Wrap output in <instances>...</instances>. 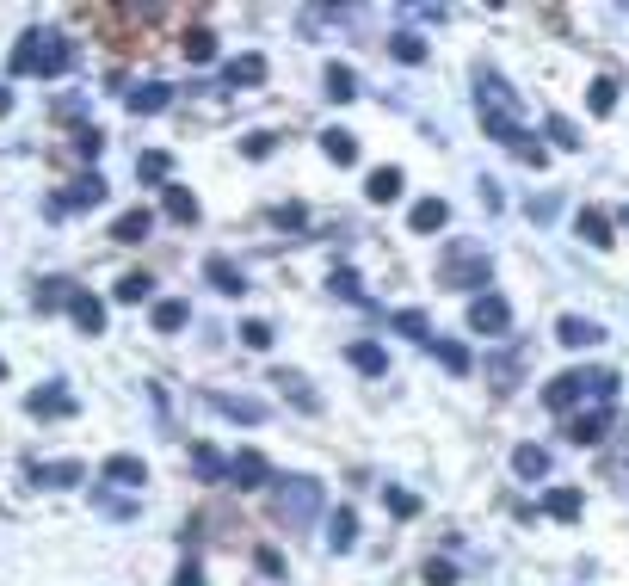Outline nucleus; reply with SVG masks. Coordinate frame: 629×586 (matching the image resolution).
I'll return each mask as SVG.
<instances>
[{
  "instance_id": "nucleus-39",
  "label": "nucleus",
  "mask_w": 629,
  "mask_h": 586,
  "mask_svg": "<svg viewBox=\"0 0 629 586\" xmlns=\"http://www.w3.org/2000/svg\"><path fill=\"white\" fill-rule=\"evenodd\" d=\"M99 149H105V136H99L93 124H87V130H74V155H81V161H93Z\"/></svg>"
},
{
  "instance_id": "nucleus-47",
  "label": "nucleus",
  "mask_w": 629,
  "mask_h": 586,
  "mask_svg": "<svg viewBox=\"0 0 629 586\" xmlns=\"http://www.w3.org/2000/svg\"><path fill=\"white\" fill-rule=\"evenodd\" d=\"M389 506H395V512H401V519H414V512H420V500H414V494H401V488H395V494H389Z\"/></svg>"
},
{
  "instance_id": "nucleus-6",
  "label": "nucleus",
  "mask_w": 629,
  "mask_h": 586,
  "mask_svg": "<svg viewBox=\"0 0 629 586\" xmlns=\"http://www.w3.org/2000/svg\"><path fill=\"white\" fill-rule=\"evenodd\" d=\"M469 327H475V334H506V327H512V309H506V297H494V290H481V297L469 303Z\"/></svg>"
},
{
  "instance_id": "nucleus-28",
  "label": "nucleus",
  "mask_w": 629,
  "mask_h": 586,
  "mask_svg": "<svg viewBox=\"0 0 629 586\" xmlns=\"http://www.w3.org/2000/svg\"><path fill=\"white\" fill-rule=\"evenodd\" d=\"M272 383H284V395H290V401H296V408H309V414H315V408H321V395H315V389H309V377H296V371H278V377H272Z\"/></svg>"
},
{
  "instance_id": "nucleus-33",
  "label": "nucleus",
  "mask_w": 629,
  "mask_h": 586,
  "mask_svg": "<svg viewBox=\"0 0 629 586\" xmlns=\"http://www.w3.org/2000/svg\"><path fill=\"white\" fill-rule=\"evenodd\" d=\"M192 463H198V475H204V482H229V463H222L210 445H192Z\"/></svg>"
},
{
  "instance_id": "nucleus-45",
  "label": "nucleus",
  "mask_w": 629,
  "mask_h": 586,
  "mask_svg": "<svg viewBox=\"0 0 629 586\" xmlns=\"http://www.w3.org/2000/svg\"><path fill=\"white\" fill-rule=\"evenodd\" d=\"M136 167H142V179H167V155H142Z\"/></svg>"
},
{
  "instance_id": "nucleus-22",
  "label": "nucleus",
  "mask_w": 629,
  "mask_h": 586,
  "mask_svg": "<svg viewBox=\"0 0 629 586\" xmlns=\"http://www.w3.org/2000/svg\"><path fill=\"white\" fill-rule=\"evenodd\" d=\"M543 512H549V519H580L586 500H580V488H549L543 494Z\"/></svg>"
},
{
  "instance_id": "nucleus-35",
  "label": "nucleus",
  "mask_w": 629,
  "mask_h": 586,
  "mask_svg": "<svg viewBox=\"0 0 629 586\" xmlns=\"http://www.w3.org/2000/svg\"><path fill=\"white\" fill-rule=\"evenodd\" d=\"M346 358L358 364V371H364V377H383V371H389V358H383V346H352Z\"/></svg>"
},
{
  "instance_id": "nucleus-14",
  "label": "nucleus",
  "mask_w": 629,
  "mask_h": 586,
  "mask_svg": "<svg viewBox=\"0 0 629 586\" xmlns=\"http://www.w3.org/2000/svg\"><path fill=\"white\" fill-rule=\"evenodd\" d=\"M364 198L370 204H395L401 198V167H377V173L364 179Z\"/></svg>"
},
{
  "instance_id": "nucleus-38",
  "label": "nucleus",
  "mask_w": 629,
  "mask_h": 586,
  "mask_svg": "<svg viewBox=\"0 0 629 586\" xmlns=\"http://www.w3.org/2000/svg\"><path fill=\"white\" fill-rule=\"evenodd\" d=\"M327 284H333V290H340V297H346V303H364V284H358V272H352V266H340V272H333Z\"/></svg>"
},
{
  "instance_id": "nucleus-31",
  "label": "nucleus",
  "mask_w": 629,
  "mask_h": 586,
  "mask_svg": "<svg viewBox=\"0 0 629 586\" xmlns=\"http://www.w3.org/2000/svg\"><path fill=\"white\" fill-rule=\"evenodd\" d=\"M352 93H358V75H352L346 62H333V68H327V99H340V105H346Z\"/></svg>"
},
{
  "instance_id": "nucleus-7",
  "label": "nucleus",
  "mask_w": 629,
  "mask_h": 586,
  "mask_svg": "<svg viewBox=\"0 0 629 586\" xmlns=\"http://www.w3.org/2000/svg\"><path fill=\"white\" fill-rule=\"evenodd\" d=\"M204 278H210V290H222V297H241V290H247V272L229 260V253H210V260H204Z\"/></svg>"
},
{
  "instance_id": "nucleus-13",
  "label": "nucleus",
  "mask_w": 629,
  "mask_h": 586,
  "mask_svg": "<svg viewBox=\"0 0 629 586\" xmlns=\"http://www.w3.org/2000/svg\"><path fill=\"white\" fill-rule=\"evenodd\" d=\"M605 426H611V414H605V408L574 414V420H568V445H599V438H605Z\"/></svg>"
},
{
  "instance_id": "nucleus-48",
  "label": "nucleus",
  "mask_w": 629,
  "mask_h": 586,
  "mask_svg": "<svg viewBox=\"0 0 629 586\" xmlns=\"http://www.w3.org/2000/svg\"><path fill=\"white\" fill-rule=\"evenodd\" d=\"M173 586H204V574H198V562H185V568H179V580H173Z\"/></svg>"
},
{
  "instance_id": "nucleus-29",
  "label": "nucleus",
  "mask_w": 629,
  "mask_h": 586,
  "mask_svg": "<svg viewBox=\"0 0 629 586\" xmlns=\"http://www.w3.org/2000/svg\"><path fill=\"white\" fill-rule=\"evenodd\" d=\"M192 321V309H185L179 297H167V303H155V334H179V327Z\"/></svg>"
},
{
  "instance_id": "nucleus-5",
  "label": "nucleus",
  "mask_w": 629,
  "mask_h": 586,
  "mask_svg": "<svg viewBox=\"0 0 629 586\" xmlns=\"http://www.w3.org/2000/svg\"><path fill=\"white\" fill-rule=\"evenodd\" d=\"M475 112H481V118H512V112H518V93H512L500 75H481V81H475Z\"/></svg>"
},
{
  "instance_id": "nucleus-1",
  "label": "nucleus",
  "mask_w": 629,
  "mask_h": 586,
  "mask_svg": "<svg viewBox=\"0 0 629 586\" xmlns=\"http://www.w3.org/2000/svg\"><path fill=\"white\" fill-rule=\"evenodd\" d=\"M68 62H74V50H68V38H62V31H25V38H19V50H13V75L56 81Z\"/></svg>"
},
{
  "instance_id": "nucleus-18",
  "label": "nucleus",
  "mask_w": 629,
  "mask_h": 586,
  "mask_svg": "<svg viewBox=\"0 0 629 586\" xmlns=\"http://www.w3.org/2000/svg\"><path fill=\"white\" fill-rule=\"evenodd\" d=\"M210 408L216 414H229V420H266V401H247V395H210Z\"/></svg>"
},
{
  "instance_id": "nucleus-25",
  "label": "nucleus",
  "mask_w": 629,
  "mask_h": 586,
  "mask_svg": "<svg viewBox=\"0 0 629 586\" xmlns=\"http://www.w3.org/2000/svg\"><path fill=\"white\" fill-rule=\"evenodd\" d=\"M574 229H580L586 247H611V216H605V210H580V223H574Z\"/></svg>"
},
{
  "instance_id": "nucleus-4",
  "label": "nucleus",
  "mask_w": 629,
  "mask_h": 586,
  "mask_svg": "<svg viewBox=\"0 0 629 586\" xmlns=\"http://www.w3.org/2000/svg\"><path fill=\"white\" fill-rule=\"evenodd\" d=\"M444 284H451V290L488 284V253H481V247H451V260H444Z\"/></svg>"
},
{
  "instance_id": "nucleus-36",
  "label": "nucleus",
  "mask_w": 629,
  "mask_h": 586,
  "mask_svg": "<svg viewBox=\"0 0 629 586\" xmlns=\"http://www.w3.org/2000/svg\"><path fill=\"white\" fill-rule=\"evenodd\" d=\"M185 56H192V62H210V56H216V31H204V25L185 31Z\"/></svg>"
},
{
  "instance_id": "nucleus-15",
  "label": "nucleus",
  "mask_w": 629,
  "mask_h": 586,
  "mask_svg": "<svg viewBox=\"0 0 629 586\" xmlns=\"http://www.w3.org/2000/svg\"><path fill=\"white\" fill-rule=\"evenodd\" d=\"M148 229H155V216H148V210H124L118 223H111V241L136 247V241H148Z\"/></svg>"
},
{
  "instance_id": "nucleus-9",
  "label": "nucleus",
  "mask_w": 629,
  "mask_h": 586,
  "mask_svg": "<svg viewBox=\"0 0 629 586\" xmlns=\"http://www.w3.org/2000/svg\"><path fill=\"white\" fill-rule=\"evenodd\" d=\"M555 340L580 352V346H599V340H605V327H599V321H580V315H562V321H555Z\"/></svg>"
},
{
  "instance_id": "nucleus-49",
  "label": "nucleus",
  "mask_w": 629,
  "mask_h": 586,
  "mask_svg": "<svg viewBox=\"0 0 629 586\" xmlns=\"http://www.w3.org/2000/svg\"><path fill=\"white\" fill-rule=\"evenodd\" d=\"M7 112H13V93H7V87H0V118H7Z\"/></svg>"
},
{
  "instance_id": "nucleus-10",
  "label": "nucleus",
  "mask_w": 629,
  "mask_h": 586,
  "mask_svg": "<svg viewBox=\"0 0 629 586\" xmlns=\"http://www.w3.org/2000/svg\"><path fill=\"white\" fill-rule=\"evenodd\" d=\"M444 223H451V204H444V198H420L414 210H407V229H414V235H432Z\"/></svg>"
},
{
  "instance_id": "nucleus-40",
  "label": "nucleus",
  "mask_w": 629,
  "mask_h": 586,
  "mask_svg": "<svg viewBox=\"0 0 629 586\" xmlns=\"http://www.w3.org/2000/svg\"><path fill=\"white\" fill-rule=\"evenodd\" d=\"M395 327H401V334H414L420 346L432 340V334H426V315H420V309H401V315H395Z\"/></svg>"
},
{
  "instance_id": "nucleus-42",
  "label": "nucleus",
  "mask_w": 629,
  "mask_h": 586,
  "mask_svg": "<svg viewBox=\"0 0 629 586\" xmlns=\"http://www.w3.org/2000/svg\"><path fill=\"white\" fill-rule=\"evenodd\" d=\"M543 130L555 136V149H580V136H574V124H568V118H549Z\"/></svg>"
},
{
  "instance_id": "nucleus-43",
  "label": "nucleus",
  "mask_w": 629,
  "mask_h": 586,
  "mask_svg": "<svg viewBox=\"0 0 629 586\" xmlns=\"http://www.w3.org/2000/svg\"><path fill=\"white\" fill-rule=\"evenodd\" d=\"M56 303H68V290H62V278H44L37 284V309H56Z\"/></svg>"
},
{
  "instance_id": "nucleus-32",
  "label": "nucleus",
  "mask_w": 629,
  "mask_h": 586,
  "mask_svg": "<svg viewBox=\"0 0 629 586\" xmlns=\"http://www.w3.org/2000/svg\"><path fill=\"white\" fill-rule=\"evenodd\" d=\"M167 216H173V223H198V198L185 186H167Z\"/></svg>"
},
{
  "instance_id": "nucleus-37",
  "label": "nucleus",
  "mask_w": 629,
  "mask_h": 586,
  "mask_svg": "<svg viewBox=\"0 0 629 586\" xmlns=\"http://www.w3.org/2000/svg\"><path fill=\"white\" fill-rule=\"evenodd\" d=\"M25 408H31V414H68V408H74V401H68L62 389H44V395H31V401H25Z\"/></svg>"
},
{
  "instance_id": "nucleus-23",
  "label": "nucleus",
  "mask_w": 629,
  "mask_h": 586,
  "mask_svg": "<svg viewBox=\"0 0 629 586\" xmlns=\"http://www.w3.org/2000/svg\"><path fill=\"white\" fill-rule=\"evenodd\" d=\"M31 482H44V488H74V482H87V469H81V463H44V469H31Z\"/></svg>"
},
{
  "instance_id": "nucleus-11",
  "label": "nucleus",
  "mask_w": 629,
  "mask_h": 586,
  "mask_svg": "<svg viewBox=\"0 0 629 586\" xmlns=\"http://www.w3.org/2000/svg\"><path fill=\"white\" fill-rule=\"evenodd\" d=\"M167 105H173V87H161V81H142V87H130V112H142V118L167 112Z\"/></svg>"
},
{
  "instance_id": "nucleus-46",
  "label": "nucleus",
  "mask_w": 629,
  "mask_h": 586,
  "mask_svg": "<svg viewBox=\"0 0 629 586\" xmlns=\"http://www.w3.org/2000/svg\"><path fill=\"white\" fill-rule=\"evenodd\" d=\"M259 574H272V580L284 574V556H278V549H259Z\"/></svg>"
},
{
  "instance_id": "nucleus-3",
  "label": "nucleus",
  "mask_w": 629,
  "mask_h": 586,
  "mask_svg": "<svg viewBox=\"0 0 629 586\" xmlns=\"http://www.w3.org/2000/svg\"><path fill=\"white\" fill-rule=\"evenodd\" d=\"M321 512V482H309V475H290V482L272 488V519L278 525H309Z\"/></svg>"
},
{
  "instance_id": "nucleus-12",
  "label": "nucleus",
  "mask_w": 629,
  "mask_h": 586,
  "mask_svg": "<svg viewBox=\"0 0 629 586\" xmlns=\"http://www.w3.org/2000/svg\"><path fill=\"white\" fill-rule=\"evenodd\" d=\"M68 315L87 327V334H105V303L87 297V290H68Z\"/></svg>"
},
{
  "instance_id": "nucleus-34",
  "label": "nucleus",
  "mask_w": 629,
  "mask_h": 586,
  "mask_svg": "<svg viewBox=\"0 0 629 586\" xmlns=\"http://www.w3.org/2000/svg\"><path fill=\"white\" fill-rule=\"evenodd\" d=\"M586 105H592V118H611V112H617V81H592Z\"/></svg>"
},
{
  "instance_id": "nucleus-20",
  "label": "nucleus",
  "mask_w": 629,
  "mask_h": 586,
  "mask_svg": "<svg viewBox=\"0 0 629 586\" xmlns=\"http://www.w3.org/2000/svg\"><path fill=\"white\" fill-rule=\"evenodd\" d=\"M155 297V278L148 272H124L118 284H111V303H148Z\"/></svg>"
},
{
  "instance_id": "nucleus-26",
  "label": "nucleus",
  "mask_w": 629,
  "mask_h": 586,
  "mask_svg": "<svg viewBox=\"0 0 629 586\" xmlns=\"http://www.w3.org/2000/svg\"><path fill=\"white\" fill-rule=\"evenodd\" d=\"M105 482L136 488V482H148V469H142V457H105Z\"/></svg>"
},
{
  "instance_id": "nucleus-30",
  "label": "nucleus",
  "mask_w": 629,
  "mask_h": 586,
  "mask_svg": "<svg viewBox=\"0 0 629 586\" xmlns=\"http://www.w3.org/2000/svg\"><path fill=\"white\" fill-rule=\"evenodd\" d=\"M389 56L414 68V62H426V38H414V31H395V38H389Z\"/></svg>"
},
{
  "instance_id": "nucleus-44",
  "label": "nucleus",
  "mask_w": 629,
  "mask_h": 586,
  "mask_svg": "<svg viewBox=\"0 0 629 586\" xmlns=\"http://www.w3.org/2000/svg\"><path fill=\"white\" fill-rule=\"evenodd\" d=\"M426 586H457V568L451 562H426Z\"/></svg>"
},
{
  "instance_id": "nucleus-27",
  "label": "nucleus",
  "mask_w": 629,
  "mask_h": 586,
  "mask_svg": "<svg viewBox=\"0 0 629 586\" xmlns=\"http://www.w3.org/2000/svg\"><path fill=\"white\" fill-rule=\"evenodd\" d=\"M321 149H327V161H333V167H352V161H358L352 130H327V136H321Z\"/></svg>"
},
{
  "instance_id": "nucleus-16",
  "label": "nucleus",
  "mask_w": 629,
  "mask_h": 586,
  "mask_svg": "<svg viewBox=\"0 0 629 586\" xmlns=\"http://www.w3.org/2000/svg\"><path fill=\"white\" fill-rule=\"evenodd\" d=\"M68 204H74V210H93V204H105V179H99V173L74 179V192H68V198H56V210H68Z\"/></svg>"
},
{
  "instance_id": "nucleus-21",
  "label": "nucleus",
  "mask_w": 629,
  "mask_h": 586,
  "mask_svg": "<svg viewBox=\"0 0 629 586\" xmlns=\"http://www.w3.org/2000/svg\"><path fill=\"white\" fill-rule=\"evenodd\" d=\"M352 543H358V512L340 506V512H333V531H327V549H333V556H346Z\"/></svg>"
},
{
  "instance_id": "nucleus-19",
  "label": "nucleus",
  "mask_w": 629,
  "mask_h": 586,
  "mask_svg": "<svg viewBox=\"0 0 629 586\" xmlns=\"http://www.w3.org/2000/svg\"><path fill=\"white\" fill-rule=\"evenodd\" d=\"M253 81H266V56H235L222 68V87H253Z\"/></svg>"
},
{
  "instance_id": "nucleus-41",
  "label": "nucleus",
  "mask_w": 629,
  "mask_h": 586,
  "mask_svg": "<svg viewBox=\"0 0 629 586\" xmlns=\"http://www.w3.org/2000/svg\"><path fill=\"white\" fill-rule=\"evenodd\" d=\"M241 340H247L253 352H266V346H272V321H247V327H241Z\"/></svg>"
},
{
  "instance_id": "nucleus-2",
  "label": "nucleus",
  "mask_w": 629,
  "mask_h": 586,
  "mask_svg": "<svg viewBox=\"0 0 629 586\" xmlns=\"http://www.w3.org/2000/svg\"><path fill=\"white\" fill-rule=\"evenodd\" d=\"M580 395L611 401V395H617V371H562V377L543 389V408H549V414H568Z\"/></svg>"
},
{
  "instance_id": "nucleus-8",
  "label": "nucleus",
  "mask_w": 629,
  "mask_h": 586,
  "mask_svg": "<svg viewBox=\"0 0 629 586\" xmlns=\"http://www.w3.org/2000/svg\"><path fill=\"white\" fill-rule=\"evenodd\" d=\"M266 475L272 469H266V457H259V451H235L229 457V482L235 488H266Z\"/></svg>"
},
{
  "instance_id": "nucleus-24",
  "label": "nucleus",
  "mask_w": 629,
  "mask_h": 586,
  "mask_svg": "<svg viewBox=\"0 0 629 586\" xmlns=\"http://www.w3.org/2000/svg\"><path fill=\"white\" fill-rule=\"evenodd\" d=\"M512 469L525 475V482H543V475H549V451L543 445H518L512 451Z\"/></svg>"
},
{
  "instance_id": "nucleus-17",
  "label": "nucleus",
  "mask_w": 629,
  "mask_h": 586,
  "mask_svg": "<svg viewBox=\"0 0 629 586\" xmlns=\"http://www.w3.org/2000/svg\"><path fill=\"white\" fill-rule=\"evenodd\" d=\"M426 346H432V358H438V364H444L451 377H469V371H475L469 346H457V340H426Z\"/></svg>"
}]
</instances>
